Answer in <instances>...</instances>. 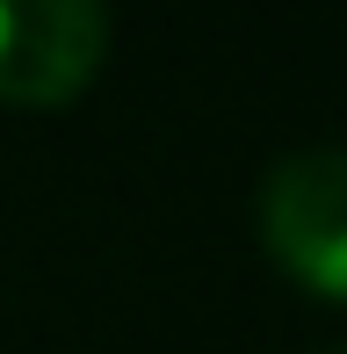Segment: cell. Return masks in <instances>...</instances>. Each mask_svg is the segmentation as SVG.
Masks as SVG:
<instances>
[{"label":"cell","mask_w":347,"mask_h":354,"mask_svg":"<svg viewBox=\"0 0 347 354\" xmlns=\"http://www.w3.org/2000/svg\"><path fill=\"white\" fill-rule=\"evenodd\" d=\"M261 239L290 282L347 297V152L311 145L268 167L261 181Z\"/></svg>","instance_id":"1"},{"label":"cell","mask_w":347,"mask_h":354,"mask_svg":"<svg viewBox=\"0 0 347 354\" xmlns=\"http://www.w3.org/2000/svg\"><path fill=\"white\" fill-rule=\"evenodd\" d=\"M109 58V15L94 0H0V102L58 109L87 94Z\"/></svg>","instance_id":"2"}]
</instances>
